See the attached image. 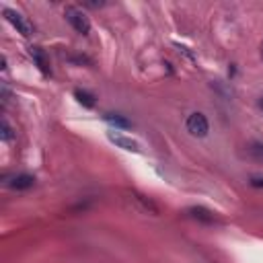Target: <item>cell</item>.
I'll list each match as a JSON object with an SVG mask.
<instances>
[{"label": "cell", "mask_w": 263, "mask_h": 263, "mask_svg": "<svg viewBox=\"0 0 263 263\" xmlns=\"http://www.w3.org/2000/svg\"><path fill=\"white\" fill-rule=\"evenodd\" d=\"M124 202L138 214H146V216H158L160 214L158 206L150 198H146L144 194H140L136 189H124Z\"/></svg>", "instance_id": "cell-1"}, {"label": "cell", "mask_w": 263, "mask_h": 263, "mask_svg": "<svg viewBox=\"0 0 263 263\" xmlns=\"http://www.w3.org/2000/svg\"><path fill=\"white\" fill-rule=\"evenodd\" d=\"M64 17H66V21L70 23V27H72L76 33H80V35H89V33H91V21H89V17H86L80 9H76V7H66Z\"/></svg>", "instance_id": "cell-2"}, {"label": "cell", "mask_w": 263, "mask_h": 263, "mask_svg": "<svg viewBox=\"0 0 263 263\" xmlns=\"http://www.w3.org/2000/svg\"><path fill=\"white\" fill-rule=\"evenodd\" d=\"M187 132L192 134V136H198V138H204V136H208V132H210V124H208V117L204 115V113H200V111H196V113H192L189 117H187Z\"/></svg>", "instance_id": "cell-3"}, {"label": "cell", "mask_w": 263, "mask_h": 263, "mask_svg": "<svg viewBox=\"0 0 263 263\" xmlns=\"http://www.w3.org/2000/svg\"><path fill=\"white\" fill-rule=\"evenodd\" d=\"M5 19L17 29V33H21L23 37H29L31 33H33V27H31V23L21 15V13H17V11H11V9H5Z\"/></svg>", "instance_id": "cell-4"}, {"label": "cell", "mask_w": 263, "mask_h": 263, "mask_svg": "<svg viewBox=\"0 0 263 263\" xmlns=\"http://www.w3.org/2000/svg\"><path fill=\"white\" fill-rule=\"evenodd\" d=\"M107 138L115 144V146H119V148H124V150H128V152H142V148H140V144L136 142V140H132V138H128V136H124V134H117V132H109L107 134Z\"/></svg>", "instance_id": "cell-5"}, {"label": "cell", "mask_w": 263, "mask_h": 263, "mask_svg": "<svg viewBox=\"0 0 263 263\" xmlns=\"http://www.w3.org/2000/svg\"><path fill=\"white\" fill-rule=\"evenodd\" d=\"M9 185L17 192H25V189H31L35 185V177L33 175H27V173H21V175H17V177H13V181Z\"/></svg>", "instance_id": "cell-6"}, {"label": "cell", "mask_w": 263, "mask_h": 263, "mask_svg": "<svg viewBox=\"0 0 263 263\" xmlns=\"http://www.w3.org/2000/svg\"><path fill=\"white\" fill-rule=\"evenodd\" d=\"M29 52H31V58H33V62L37 64V68H39L43 74H50V62H47V56L43 54V50H41V47H31Z\"/></svg>", "instance_id": "cell-7"}, {"label": "cell", "mask_w": 263, "mask_h": 263, "mask_svg": "<svg viewBox=\"0 0 263 263\" xmlns=\"http://www.w3.org/2000/svg\"><path fill=\"white\" fill-rule=\"evenodd\" d=\"M187 212L192 214V218H196V220H200V222H206V224H214V222H216V216H214V214H212L210 210L202 208V206L189 208Z\"/></svg>", "instance_id": "cell-8"}, {"label": "cell", "mask_w": 263, "mask_h": 263, "mask_svg": "<svg viewBox=\"0 0 263 263\" xmlns=\"http://www.w3.org/2000/svg\"><path fill=\"white\" fill-rule=\"evenodd\" d=\"M247 156L257 160V162H263V142H257V140L249 142L247 144Z\"/></svg>", "instance_id": "cell-9"}, {"label": "cell", "mask_w": 263, "mask_h": 263, "mask_svg": "<svg viewBox=\"0 0 263 263\" xmlns=\"http://www.w3.org/2000/svg\"><path fill=\"white\" fill-rule=\"evenodd\" d=\"M74 97L78 99V103H82L84 107H95V95H91L89 91H80V89H76L74 91Z\"/></svg>", "instance_id": "cell-10"}, {"label": "cell", "mask_w": 263, "mask_h": 263, "mask_svg": "<svg viewBox=\"0 0 263 263\" xmlns=\"http://www.w3.org/2000/svg\"><path fill=\"white\" fill-rule=\"evenodd\" d=\"M105 122H109V124H111V126H115V128H130V126H132L126 117L115 115V113H105Z\"/></svg>", "instance_id": "cell-11"}, {"label": "cell", "mask_w": 263, "mask_h": 263, "mask_svg": "<svg viewBox=\"0 0 263 263\" xmlns=\"http://www.w3.org/2000/svg\"><path fill=\"white\" fill-rule=\"evenodd\" d=\"M0 138H3L5 142H11L13 140V130H11V126H9L7 119H3V124H0Z\"/></svg>", "instance_id": "cell-12"}, {"label": "cell", "mask_w": 263, "mask_h": 263, "mask_svg": "<svg viewBox=\"0 0 263 263\" xmlns=\"http://www.w3.org/2000/svg\"><path fill=\"white\" fill-rule=\"evenodd\" d=\"M251 185L253 187H263V177H251Z\"/></svg>", "instance_id": "cell-13"}, {"label": "cell", "mask_w": 263, "mask_h": 263, "mask_svg": "<svg viewBox=\"0 0 263 263\" xmlns=\"http://www.w3.org/2000/svg\"><path fill=\"white\" fill-rule=\"evenodd\" d=\"M259 107H261V109H263V99H259Z\"/></svg>", "instance_id": "cell-14"}, {"label": "cell", "mask_w": 263, "mask_h": 263, "mask_svg": "<svg viewBox=\"0 0 263 263\" xmlns=\"http://www.w3.org/2000/svg\"><path fill=\"white\" fill-rule=\"evenodd\" d=\"M261 58H263V43H261Z\"/></svg>", "instance_id": "cell-15"}]
</instances>
